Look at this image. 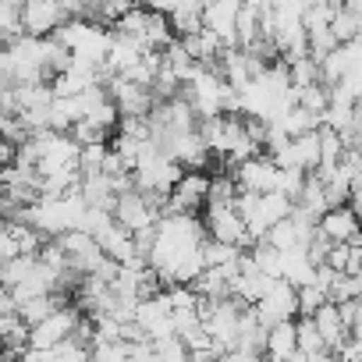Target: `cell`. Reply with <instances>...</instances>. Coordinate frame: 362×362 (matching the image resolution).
I'll return each instance as SVG.
<instances>
[{
    "mask_svg": "<svg viewBox=\"0 0 362 362\" xmlns=\"http://www.w3.org/2000/svg\"><path fill=\"white\" fill-rule=\"evenodd\" d=\"M295 107L323 121V114H327V107H330V89H327L323 82H316V86H309V89H298V93H295Z\"/></svg>",
    "mask_w": 362,
    "mask_h": 362,
    "instance_id": "obj_14",
    "label": "cell"
},
{
    "mask_svg": "<svg viewBox=\"0 0 362 362\" xmlns=\"http://www.w3.org/2000/svg\"><path fill=\"white\" fill-rule=\"evenodd\" d=\"M153 344L156 341H163V337H177L174 334V313H170V302H167V295L160 291V295H153V298H142L139 305H135V320H132Z\"/></svg>",
    "mask_w": 362,
    "mask_h": 362,
    "instance_id": "obj_4",
    "label": "cell"
},
{
    "mask_svg": "<svg viewBox=\"0 0 362 362\" xmlns=\"http://www.w3.org/2000/svg\"><path fill=\"white\" fill-rule=\"evenodd\" d=\"M298 291V316H316L323 305H327V291H320L316 284H305V288H295Z\"/></svg>",
    "mask_w": 362,
    "mask_h": 362,
    "instance_id": "obj_25",
    "label": "cell"
},
{
    "mask_svg": "<svg viewBox=\"0 0 362 362\" xmlns=\"http://www.w3.org/2000/svg\"><path fill=\"white\" fill-rule=\"evenodd\" d=\"M267 362H291L298 355V337H295V320L277 323L267 330Z\"/></svg>",
    "mask_w": 362,
    "mask_h": 362,
    "instance_id": "obj_11",
    "label": "cell"
},
{
    "mask_svg": "<svg viewBox=\"0 0 362 362\" xmlns=\"http://www.w3.org/2000/svg\"><path fill=\"white\" fill-rule=\"evenodd\" d=\"M348 256H351V249H348V245H334V249H330V256H327V267H330L334 274H344Z\"/></svg>",
    "mask_w": 362,
    "mask_h": 362,
    "instance_id": "obj_29",
    "label": "cell"
},
{
    "mask_svg": "<svg viewBox=\"0 0 362 362\" xmlns=\"http://www.w3.org/2000/svg\"><path fill=\"white\" fill-rule=\"evenodd\" d=\"M82 320V309L78 305H61L54 316H47L40 327L29 330V348H40V351H54L57 344L71 341L75 327Z\"/></svg>",
    "mask_w": 362,
    "mask_h": 362,
    "instance_id": "obj_2",
    "label": "cell"
},
{
    "mask_svg": "<svg viewBox=\"0 0 362 362\" xmlns=\"http://www.w3.org/2000/svg\"><path fill=\"white\" fill-rule=\"evenodd\" d=\"M54 362H93V348L78 341H64L54 348Z\"/></svg>",
    "mask_w": 362,
    "mask_h": 362,
    "instance_id": "obj_27",
    "label": "cell"
},
{
    "mask_svg": "<svg viewBox=\"0 0 362 362\" xmlns=\"http://www.w3.org/2000/svg\"><path fill=\"white\" fill-rule=\"evenodd\" d=\"M238 256H242V249H235V245H224V242H214V238L203 242V267L206 270H224Z\"/></svg>",
    "mask_w": 362,
    "mask_h": 362,
    "instance_id": "obj_18",
    "label": "cell"
},
{
    "mask_svg": "<svg viewBox=\"0 0 362 362\" xmlns=\"http://www.w3.org/2000/svg\"><path fill=\"white\" fill-rule=\"evenodd\" d=\"M221 362H267V355H256V351H242V348H235V351H228Z\"/></svg>",
    "mask_w": 362,
    "mask_h": 362,
    "instance_id": "obj_30",
    "label": "cell"
},
{
    "mask_svg": "<svg viewBox=\"0 0 362 362\" xmlns=\"http://www.w3.org/2000/svg\"><path fill=\"white\" fill-rule=\"evenodd\" d=\"M277 128H281L288 139H302V135H313V132L320 128V117H313V114H305V110L291 107V110L277 121Z\"/></svg>",
    "mask_w": 362,
    "mask_h": 362,
    "instance_id": "obj_17",
    "label": "cell"
},
{
    "mask_svg": "<svg viewBox=\"0 0 362 362\" xmlns=\"http://www.w3.org/2000/svg\"><path fill=\"white\" fill-rule=\"evenodd\" d=\"M351 305H355V327H362V295L351 298Z\"/></svg>",
    "mask_w": 362,
    "mask_h": 362,
    "instance_id": "obj_31",
    "label": "cell"
},
{
    "mask_svg": "<svg viewBox=\"0 0 362 362\" xmlns=\"http://www.w3.org/2000/svg\"><path fill=\"white\" fill-rule=\"evenodd\" d=\"M153 351H156V362H192V355H189L181 337H163V341L153 344Z\"/></svg>",
    "mask_w": 362,
    "mask_h": 362,
    "instance_id": "obj_24",
    "label": "cell"
},
{
    "mask_svg": "<svg viewBox=\"0 0 362 362\" xmlns=\"http://www.w3.org/2000/svg\"><path fill=\"white\" fill-rule=\"evenodd\" d=\"M238 199V185L231 174H210V199L206 206H235Z\"/></svg>",
    "mask_w": 362,
    "mask_h": 362,
    "instance_id": "obj_19",
    "label": "cell"
},
{
    "mask_svg": "<svg viewBox=\"0 0 362 362\" xmlns=\"http://www.w3.org/2000/svg\"><path fill=\"white\" fill-rule=\"evenodd\" d=\"M167 25L174 33V40H185L192 33L203 29V4H192V0H181V4L167 15Z\"/></svg>",
    "mask_w": 362,
    "mask_h": 362,
    "instance_id": "obj_12",
    "label": "cell"
},
{
    "mask_svg": "<svg viewBox=\"0 0 362 362\" xmlns=\"http://www.w3.org/2000/svg\"><path fill=\"white\" fill-rule=\"evenodd\" d=\"M57 309H61V298H57V295H40V298H29V302L18 305V320L33 330V327H40L47 316H54Z\"/></svg>",
    "mask_w": 362,
    "mask_h": 362,
    "instance_id": "obj_13",
    "label": "cell"
},
{
    "mask_svg": "<svg viewBox=\"0 0 362 362\" xmlns=\"http://www.w3.org/2000/svg\"><path fill=\"white\" fill-rule=\"evenodd\" d=\"M93 362H128V344L117 341V344H96L93 348Z\"/></svg>",
    "mask_w": 362,
    "mask_h": 362,
    "instance_id": "obj_28",
    "label": "cell"
},
{
    "mask_svg": "<svg viewBox=\"0 0 362 362\" xmlns=\"http://www.w3.org/2000/svg\"><path fill=\"white\" fill-rule=\"evenodd\" d=\"M18 256H22V245H18L15 221H0V263H11Z\"/></svg>",
    "mask_w": 362,
    "mask_h": 362,
    "instance_id": "obj_26",
    "label": "cell"
},
{
    "mask_svg": "<svg viewBox=\"0 0 362 362\" xmlns=\"http://www.w3.org/2000/svg\"><path fill=\"white\" fill-rule=\"evenodd\" d=\"M203 228H206V238L224 242V245H235V249H242V252H249V249L256 245V242L249 238L245 221L238 217L235 206H206Z\"/></svg>",
    "mask_w": 362,
    "mask_h": 362,
    "instance_id": "obj_1",
    "label": "cell"
},
{
    "mask_svg": "<svg viewBox=\"0 0 362 362\" xmlns=\"http://www.w3.org/2000/svg\"><path fill=\"white\" fill-rule=\"evenodd\" d=\"M330 36L337 40V47H344V43L358 40V22L344 11V4H341V8H337V15L330 18Z\"/></svg>",
    "mask_w": 362,
    "mask_h": 362,
    "instance_id": "obj_22",
    "label": "cell"
},
{
    "mask_svg": "<svg viewBox=\"0 0 362 362\" xmlns=\"http://www.w3.org/2000/svg\"><path fill=\"white\" fill-rule=\"evenodd\" d=\"M206 199H210V174L206 170H185L181 181L170 189L163 214H196L199 206H206Z\"/></svg>",
    "mask_w": 362,
    "mask_h": 362,
    "instance_id": "obj_3",
    "label": "cell"
},
{
    "mask_svg": "<svg viewBox=\"0 0 362 362\" xmlns=\"http://www.w3.org/2000/svg\"><path fill=\"white\" fill-rule=\"evenodd\" d=\"M316 231L330 242V245H348L358 231H362V221L351 214V206H337V210H327L316 224Z\"/></svg>",
    "mask_w": 362,
    "mask_h": 362,
    "instance_id": "obj_9",
    "label": "cell"
},
{
    "mask_svg": "<svg viewBox=\"0 0 362 362\" xmlns=\"http://www.w3.org/2000/svg\"><path fill=\"white\" fill-rule=\"evenodd\" d=\"M295 337H298V351H302V355H320V351H327V348H323V337H320V330H316V323H313L309 316H298V320H295Z\"/></svg>",
    "mask_w": 362,
    "mask_h": 362,
    "instance_id": "obj_20",
    "label": "cell"
},
{
    "mask_svg": "<svg viewBox=\"0 0 362 362\" xmlns=\"http://www.w3.org/2000/svg\"><path fill=\"white\" fill-rule=\"evenodd\" d=\"M252 309H256V316H259V323H263L267 330L277 327V323L298 320V291H295L288 281H274L270 291L263 295V302L252 305Z\"/></svg>",
    "mask_w": 362,
    "mask_h": 362,
    "instance_id": "obj_6",
    "label": "cell"
},
{
    "mask_svg": "<svg viewBox=\"0 0 362 362\" xmlns=\"http://www.w3.org/2000/svg\"><path fill=\"white\" fill-rule=\"evenodd\" d=\"M235 185H238V192H252V196H270V192H277V181H281V170H277V163L267 156V153H259V156H252V160H245L242 167H235Z\"/></svg>",
    "mask_w": 362,
    "mask_h": 362,
    "instance_id": "obj_5",
    "label": "cell"
},
{
    "mask_svg": "<svg viewBox=\"0 0 362 362\" xmlns=\"http://www.w3.org/2000/svg\"><path fill=\"white\" fill-rule=\"evenodd\" d=\"M249 259H252V267L263 274V277H270V281H281V252L263 238V242H256L252 249H249Z\"/></svg>",
    "mask_w": 362,
    "mask_h": 362,
    "instance_id": "obj_15",
    "label": "cell"
},
{
    "mask_svg": "<svg viewBox=\"0 0 362 362\" xmlns=\"http://www.w3.org/2000/svg\"><path fill=\"white\" fill-rule=\"evenodd\" d=\"M288 78H291V89H295V93H298V89H309V86L320 82V64H316L313 57L291 61V64H288Z\"/></svg>",
    "mask_w": 362,
    "mask_h": 362,
    "instance_id": "obj_21",
    "label": "cell"
},
{
    "mask_svg": "<svg viewBox=\"0 0 362 362\" xmlns=\"http://www.w3.org/2000/svg\"><path fill=\"white\" fill-rule=\"evenodd\" d=\"M238 11H242L238 0H217V4L203 8V29H210V33L224 43V50L238 47V33H235V25H238Z\"/></svg>",
    "mask_w": 362,
    "mask_h": 362,
    "instance_id": "obj_8",
    "label": "cell"
},
{
    "mask_svg": "<svg viewBox=\"0 0 362 362\" xmlns=\"http://www.w3.org/2000/svg\"><path fill=\"white\" fill-rule=\"evenodd\" d=\"M163 295H167L174 316H181V313H199V295H196L192 288H181V284H177V288H167Z\"/></svg>",
    "mask_w": 362,
    "mask_h": 362,
    "instance_id": "obj_23",
    "label": "cell"
},
{
    "mask_svg": "<svg viewBox=\"0 0 362 362\" xmlns=\"http://www.w3.org/2000/svg\"><path fill=\"white\" fill-rule=\"evenodd\" d=\"M235 33H238V50H249L259 40V4H242Z\"/></svg>",
    "mask_w": 362,
    "mask_h": 362,
    "instance_id": "obj_16",
    "label": "cell"
},
{
    "mask_svg": "<svg viewBox=\"0 0 362 362\" xmlns=\"http://www.w3.org/2000/svg\"><path fill=\"white\" fill-rule=\"evenodd\" d=\"M313 323H316V330H320V337H323V348L327 351H341L344 344H348V327L341 323V313H337V305H323L316 316H313Z\"/></svg>",
    "mask_w": 362,
    "mask_h": 362,
    "instance_id": "obj_10",
    "label": "cell"
},
{
    "mask_svg": "<svg viewBox=\"0 0 362 362\" xmlns=\"http://www.w3.org/2000/svg\"><path fill=\"white\" fill-rule=\"evenodd\" d=\"M64 8L54 0H29L22 4V33L33 40H50L61 25H64Z\"/></svg>",
    "mask_w": 362,
    "mask_h": 362,
    "instance_id": "obj_7",
    "label": "cell"
}]
</instances>
